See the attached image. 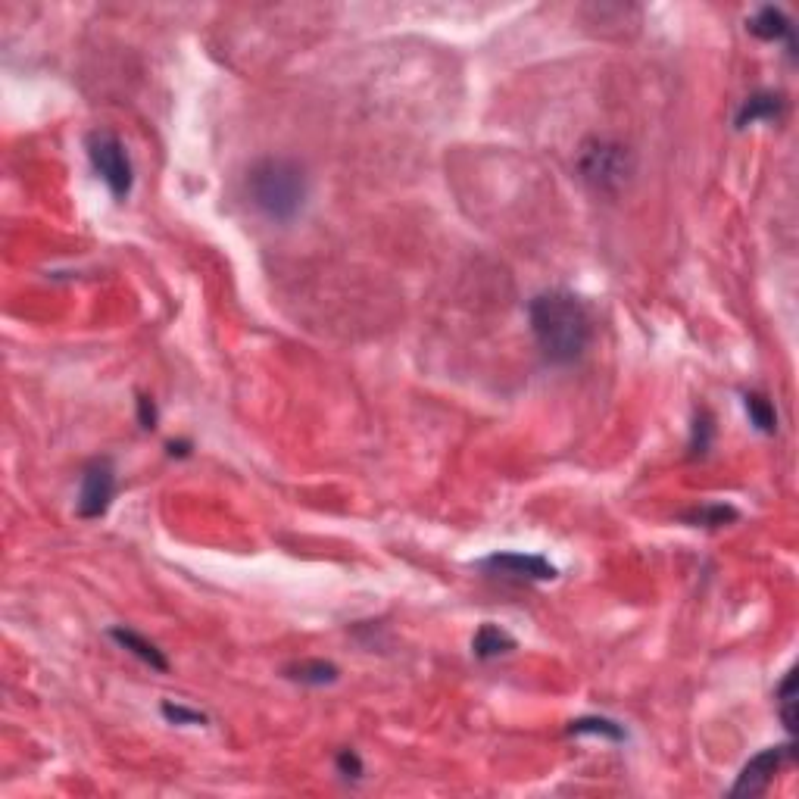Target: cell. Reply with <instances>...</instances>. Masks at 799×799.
I'll list each match as a JSON object with an SVG mask.
<instances>
[{"instance_id":"obj_13","label":"cell","mask_w":799,"mask_h":799,"mask_svg":"<svg viewBox=\"0 0 799 799\" xmlns=\"http://www.w3.org/2000/svg\"><path fill=\"white\" fill-rule=\"evenodd\" d=\"M569 734H590V737H603V740H615L622 743L628 740V731L618 725V721L606 718V715H584V718H575L569 725Z\"/></svg>"},{"instance_id":"obj_7","label":"cell","mask_w":799,"mask_h":799,"mask_svg":"<svg viewBox=\"0 0 799 799\" xmlns=\"http://www.w3.org/2000/svg\"><path fill=\"white\" fill-rule=\"evenodd\" d=\"M478 569H484L487 575L503 578V581H515V584H544V581H556L559 569L534 553H494L478 562Z\"/></svg>"},{"instance_id":"obj_9","label":"cell","mask_w":799,"mask_h":799,"mask_svg":"<svg viewBox=\"0 0 799 799\" xmlns=\"http://www.w3.org/2000/svg\"><path fill=\"white\" fill-rule=\"evenodd\" d=\"M784 97L778 91H756L750 94L743 103H740V110L734 116V125L737 128H750L756 122H775L784 116Z\"/></svg>"},{"instance_id":"obj_16","label":"cell","mask_w":799,"mask_h":799,"mask_svg":"<svg viewBox=\"0 0 799 799\" xmlns=\"http://www.w3.org/2000/svg\"><path fill=\"white\" fill-rule=\"evenodd\" d=\"M737 509L728 506V503H709V506H700V509H693L687 515V522L693 525H703V528H721V525H728V522H737Z\"/></svg>"},{"instance_id":"obj_3","label":"cell","mask_w":799,"mask_h":799,"mask_svg":"<svg viewBox=\"0 0 799 799\" xmlns=\"http://www.w3.org/2000/svg\"><path fill=\"white\" fill-rule=\"evenodd\" d=\"M578 169L584 175V182L594 185L597 191H618L631 178L634 160H631L628 147L600 138V141L584 144Z\"/></svg>"},{"instance_id":"obj_21","label":"cell","mask_w":799,"mask_h":799,"mask_svg":"<svg viewBox=\"0 0 799 799\" xmlns=\"http://www.w3.org/2000/svg\"><path fill=\"white\" fill-rule=\"evenodd\" d=\"M188 453H191V444L188 441H178V444L172 441L169 444V456H188Z\"/></svg>"},{"instance_id":"obj_18","label":"cell","mask_w":799,"mask_h":799,"mask_svg":"<svg viewBox=\"0 0 799 799\" xmlns=\"http://www.w3.org/2000/svg\"><path fill=\"white\" fill-rule=\"evenodd\" d=\"M163 718L166 721H172V725H178V728H188V725H210V718H206L203 712H197V709H188V706H182V703H163Z\"/></svg>"},{"instance_id":"obj_4","label":"cell","mask_w":799,"mask_h":799,"mask_svg":"<svg viewBox=\"0 0 799 799\" xmlns=\"http://www.w3.org/2000/svg\"><path fill=\"white\" fill-rule=\"evenodd\" d=\"M88 160L97 172V178L110 188L116 200H125L135 185L132 157H128L125 144L113 132H91L88 135Z\"/></svg>"},{"instance_id":"obj_5","label":"cell","mask_w":799,"mask_h":799,"mask_svg":"<svg viewBox=\"0 0 799 799\" xmlns=\"http://www.w3.org/2000/svg\"><path fill=\"white\" fill-rule=\"evenodd\" d=\"M796 756V746L793 740L787 743H778V746H768V750L756 753L750 762H746L740 768V775L731 787V796H762L771 784H775V778L781 775V768L790 765Z\"/></svg>"},{"instance_id":"obj_2","label":"cell","mask_w":799,"mask_h":799,"mask_svg":"<svg viewBox=\"0 0 799 799\" xmlns=\"http://www.w3.org/2000/svg\"><path fill=\"white\" fill-rule=\"evenodd\" d=\"M247 194L269 222H291L300 216L309 194L306 172L297 160L263 157L247 172Z\"/></svg>"},{"instance_id":"obj_14","label":"cell","mask_w":799,"mask_h":799,"mask_svg":"<svg viewBox=\"0 0 799 799\" xmlns=\"http://www.w3.org/2000/svg\"><path fill=\"white\" fill-rule=\"evenodd\" d=\"M743 406H746V416H750V422H753L762 434H775V431H778V412H775V403H771L765 394H746V397H743Z\"/></svg>"},{"instance_id":"obj_11","label":"cell","mask_w":799,"mask_h":799,"mask_svg":"<svg viewBox=\"0 0 799 799\" xmlns=\"http://www.w3.org/2000/svg\"><path fill=\"white\" fill-rule=\"evenodd\" d=\"M515 650V637L506 631V628H500V625H481L478 631H475V637H472V653H475V659H481V662H491V659H500V656H506V653H512Z\"/></svg>"},{"instance_id":"obj_15","label":"cell","mask_w":799,"mask_h":799,"mask_svg":"<svg viewBox=\"0 0 799 799\" xmlns=\"http://www.w3.org/2000/svg\"><path fill=\"white\" fill-rule=\"evenodd\" d=\"M775 706L781 715V725L787 728V734H796V668L784 675V681L775 690Z\"/></svg>"},{"instance_id":"obj_19","label":"cell","mask_w":799,"mask_h":799,"mask_svg":"<svg viewBox=\"0 0 799 799\" xmlns=\"http://www.w3.org/2000/svg\"><path fill=\"white\" fill-rule=\"evenodd\" d=\"M334 765H338V775H344V778H353V781H359L363 778V759L356 756V750H341L338 753V759H334Z\"/></svg>"},{"instance_id":"obj_8","label":"cell","mask_w":799,"mask_h":799,"mask_svg":"<svg viewBox=\"0 0 799 799\" xmlns=\"http://www.w3.org/2000/svg\"><path fill=\"white\" fill-rule=\"evenodd\" d=\"M746 32L756 35L759 41H784L790 57H796V41H793V25L781 7H762L750 19H746Z\"/></svg>"},{"instance_id":"obj_20","label":"cell","mask_w":799,"mask_h":799,"mask_svg":"<svg viewBox=\"0 0 799 799\" xmlns=\"http://www.w3.org/2000/svg\"><path fill=\"white\" fill-rule=\"evenodd\" d=\"M138 422L144 431H153L160 422V409H157V403H153V397H147V394H138Z\"/></svg>"},{"instance_id":"obj_6","label":"cell","mask_w":799,"mask_h":799,"mask_svg":"<svg viewBox=\"0 0 799 799\" xmlns=\"http://www.w3.org/2000/svg\"><path fill=\"white\" fill-rule=\"evenodd\" d=\"M116 469H113V459H94L91 466L82 472V487H79V503H75V512H79V519H100V515H107V509L113 506L116 500Z\"/></svg>"},{"instance_id":"obj_1","label":"cell","mask_w":799,"mask_h":799,"mask_svg":"<svg viewBox=\"0 0 799 799\" xmlns=\"http://www.w3.org/2000/svg\"><path fill=\"white\" fill-rule=\"evenodd\" d=\"M528 325L547 363H578L594 338L587 306L572 291H544L528 303Z\"/></svg>"},{"instance_id":"obj_12","label":"cell","mask_w":799,"mask_h":799,"mask_svg":"<svg viewBox=\"0 0 799 799\" xmlns=\"http://www.w3.org/2000/svg\"><path fill=\"white\" fill-rule=\"evenodd\" d=\"M285 675L297 684H306V687H325V684H334L341 678L338 665H331L325 659H303V662H294L285 668Z\"/></svg>"},{"instance_id":"obj_17","label":"cell","mask_w":799,"mask_h":799,"mask_svg":"<svg viewBox=\"0 0 799 799\" xmlns=\"http://www.w3.org/2000/svg\"><path fill=\"white\" fill-rule=\"evenodd\" d=\"M712 441H715V425H712V416L703 409L697 412V419H693V434H690L693 456H706L712 450Z\"/></svg>"},{"instance_id":"obj_10","label":"cell","mask_w":799,"mask_h":799,"mask_svg":"<svg viewBox=\"0 0 799 799\" xmlns=\"http://www.w3.org/2000/svg\"><path fill=\"white\" fill-rule=\"evenodd\" d=\"M110 637L119 643V647H122L125 653H132L135 659H141L144 665H150L153 672H160V675L169 672V659H166V653H163L153 640H147L144 634H138L135 628H122V625H116V628H110Z\"/></svg>"}]
</instances>
